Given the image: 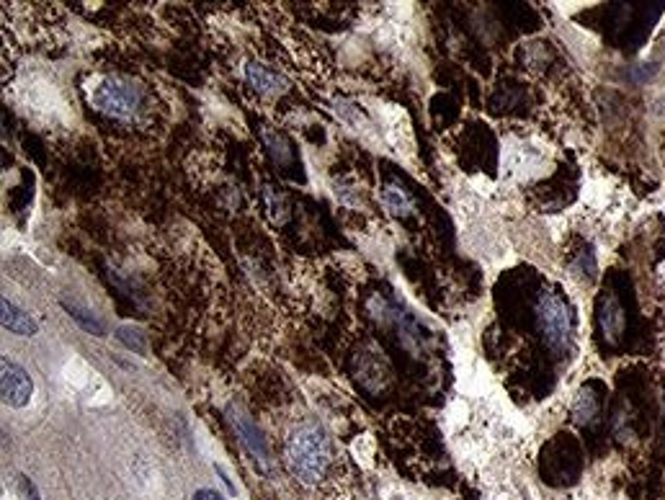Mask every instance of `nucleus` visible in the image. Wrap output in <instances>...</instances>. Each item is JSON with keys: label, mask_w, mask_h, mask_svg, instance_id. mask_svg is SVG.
<instances>
[{"label": "nucleus", "mask_w": 665, "mask_h": 500, "mask_svg": "<svg viewBox=\"0 0 665 500\" xmlns=\"http://www.w3.org/2000/svg\"><path fill=\"white\" fill-rule=\"evenodd\" d=\"M287 467L297 480L315 485L330 467V446L323 428L305 423L294 428L287 439Z\"/></svg>", "instance_id": "1"}, {"label": "nucleus", "mask_w": 665, "mask_h": 500, "mask_svg": "<svg viewBox=\"0 0 665 500\" xmlns=\"http://www.w3.org/2000/svg\"><path fill=\"white\" fill-rule=\"evenodd\" d=\"M88 101L96 106V111L111 116V119L132 122L142 111L145 96H142V91L132 80L119 78V75H101L88 88Z\"/></svg>", "instance_id": "2"}, {"label": "nucleus", "mask_w": 665, "mask_h": 500, "mask_svg": "<svg viewBox=\"0 0 665 500\" xmlns=\"http://www.w3.org/2000/svg\"><path fill=\"white\" fill-rule=\"evenodd\" d=\"M537 325L547 346L555 351H565L573 341V310L555 292H542L537 299Z\"/></svg>", "instance_id": "3"}, {"label": "nucleus", "mask_w": 665, "mask_h": 500, "mask_svg": "<svg viewBox=\"0 0 665 500\" xmlns=\"http://www.w3.org/2000/svg\"><path fill=\"white\" fill-rule=\"evenodd\" d=\"M0 390H3V403L11 405V408H24L31 400L34 382L26 374V369H21L16 361L3 359V366H0Z\"/></svg>", "instance_id": "4"}, {"label": "nucleus", "mask_w": 665, "mask_h": 500, "mask_svg": "<svg viewBox=\"0 0 665 500\" xmlns=\"http://www.w3.org/2000/svg\"><path fill=\"white\" fill-rule=\"evenodd\" d=\"M230 423L235 428V433L240 436L243 446L248 452L256 457V462L261 464V470H269V449H266V441H263V433L258 431L256 423L251 421V415L243 413L240 408H230Z\"/></svg>", "instance_id": "5"}, {"label": "nucleus", "mask_w": 665, "mask_h": 500, "mask_svg": "<svg viewBox=\"0 0 665 500\" xmlns=\"http://www.w3.org/2000/svg\"><path fill=\"white\" fill-rule=\"evenodd\" d=\"M598 325H601V333L609 343H617L624 336L627 315H624L622 302L614 294H604L598 299Z\"/></svg>", "instance_id": "6"}, {"label": "nucleus", "mask_w": 665, "mask_h": 500, "mask_svg": "<svg viewBox=\"0 0 665 500\" xmlns=\"http://www.w3.org/2000/svg\"><path fill=\"white\" fill-rule=\"evenodd\" d=\"M245 78H248V83H251L258 93H263V96H276V93H284L289 88L284 75L274 73V70L261 65V62H248Z\"/></svg>", "instance_id": "7"}, {"label": "nucleus", "mask_w": 665, "mask_h": 500, "mask_svg": "<svg viewBox=\"0 0 665 500\" xmlns=\"http://www.w3.org/2000/svg\"><path fill=\"white\" fill-rule=\"evenodd\" d=\"M0 320H3V328L16 333V336H37V320L31 318L29 312L13 305L8 297H3V302H0Z\"/></svg>", "instance_id": "8"}, {"label": "nucleus", "mask_w": 665, "mask_h": 500, "mask_svg": "<svg viewBox=\"0 0 665 500\" xmlns=\"http://www.w3.org/2000/svg\"><path fill=\"white\" fill-rule=\"evenodd\" d=\"M263 140H266V147H269V155L274 158V163L279 165L284 173H292L294 176V165L299 168V160L297 155H294L292 142L284 135H279V132H269V129L263 132Z\"/></svg>", "instance_id": "9"}, {"label": "nucleus", "mask_w": 665, "mask_h": 500, "mask_svg": "<svg viewBox=\"0 0 665 500\" xmlns=\"http://www.w3.org/2000/svg\"><path fill=\"white\" fill-rule=\"evenodd\" d=\"M598 413H601V395L596 392V387H583V390L578 392V397H575L573 405L575 423H580V426H591V423L598 418Z\"/></svg>", "instance_id": "10"}, {"label": "nucleus", "mask_w": 665, "mask_h": 500, "mask_svg": "<svg viewBox=\"0 0 665 500\" xmlns=\"http://www.w3.org/2000/svg\"><path fill=\"white\" fill-rule=\"evenodd\" d=\"M382 199H385L387 209H390L392 214H410L415 207V202L410 199L408 191H405L397 181L387 183L385 191H382Z\"/></svg>", "instance_id": "11"}, {"label": "nucleus", "mask_w": 665, "mask_h": 500, "mask_svg": "<svg viewBox=\"0 0 665 500\" xmlns=\"http://www.w3.org/2000/svg\"><path fill=\"white\" fill-rule=\"evenodd\" d=\"M62 307H65V312H68L70 318H73L83 330H88V333H93V336H98V338L106 336L104 323H98V320L93 318L88 310H83V307H78V305H70V302H62Z\"/></svg>", "instance_id": "12"}, {"label": "nucleus", "mask_w": 665, "mask_h": 500, "mask_svg": "<svg viewBox=\"0 0 665 500\" xmlns=\"http://www.w3.org/2000/svg\"><path fill=\"white\" fill-rule=\"evenodd\" d=\"M116 336H119V341H122L124 346L132 348L135 354H145L147 351L145 338H142V333L137 328H119L116 330Z\"/></svg>", "instance_id": "13"}, {"label": "nucleus", "mask_w": 665, "mask_h": 500, "mask_svg": "<svg viewBox=\"0 0 665 500\" xmlns=\"http://www.w3.org/2000/svg\"><path fill=\"white\" fill-rule=\"evenodd\" d=\"M194 500H225V498H222L220 493H214V490L204 488V490H199V493L194 495Z\"/></svg>", "instance_id": "14"}, {"label": "nucleus", "mask_w": 665, "mask_h": 500, "mask_svg": "<svg viewBox=\"0 0 665 500\" xmlns=\"http://www.w3.org/2000/svg\"><path fill=\"white\" fill-rule=\"evenodd\" d=\"M24 488H26V493H29V495H31V500H39V495H37V490H34V485H31V482H29V480H26V477H24Z\"/></svg>", "instance_id": "15"}]
</instances>
